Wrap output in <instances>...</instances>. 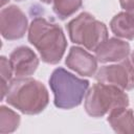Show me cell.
<instances>
[{"label":"cell","instance_id":"8","mask_svg":"<svg viewBox=\"0 0 134 134\" xmlns=\"http://www.w3.org/2000/svg\"><path fill=\"white\" fill-rule=\"evenodd\" d=\"M9 61L16 77H26L31 75L39 66L37 54L27 46L15 48L9 54Z\"/></svg>","mask_w":134,"mask_h":134},{"label":"cell","instance_id":"1","mask_svg":"<svg viewBox=\"0 0 134 134\" xmlns=\"http://www.w3.org/2000/svg\"><path fill=\"white\" fill-rule=\"evenodd\" d=\"M28 41L47 64H58L67 47L62 28L43 17H37L31 21L28 27Z\"/></svg>","mask_w":134,"mask_h":134},{"label":"cell","instance_id":"20","mask_svg":"<svg viewBox=\"0 0 134 134\" xmlns=\"http://www.w3.org/2000/svg\"><path fill=\"white\" fill-rule=\"evenodd\" d=\"M16 1H23V0H16Z\"/></svg>","mask_w":134,"mask_h":134},{"label":"cell","instance_id":"19","mask_svg":"<svg viewBox=\"0 0 134 134\" xmlns=\"http://www.w3.org/2000/svg\"><path fill=\"white\" fill-rule=\"evenodd\" d=\"M9 0H1V6H3L5 3H7Z\"/></svg>","mask_w":134,"mask_h":134},{"label":"cell","instance_id":"11","mask_svg":"<svg viewBox=\"0 0 134 134\" xmlns=\"http://www.w3.org/2000/svg\"><path fill=\"white\" fill-rule=\"evenodd\" d=\"M108 122L116 133H134V114L127 107H119L111 110L108 116Z\"/></svg>","mask_w":134,"mask_h":134},{"label":"cell","instance_id":"2","mask_svg":"<svg viewBox=\"0 0 134 134\" xmlns=\"http://www.w3.org/2000/svg\"><path fill=\"white\" fill-rule=\"evenodd\" d=\"M6 102L24 114L41 113L48 105L46 87L31 77H16L8 84Z\"/></svg>","mask_w":134,"mask_h":134},{"label":"cell","instance_id":"12","mask_svg":"<svg viewBox=\"0 0 134 134\" xmlns=\"http://www.w3.org/2000/svg\"><path fill=\"white\" fill-rule=\"evenodd\" d=\"M110 28L115 36L127 40H133L134 15L129 10L118 13L112 18L110 22Z\"/></svg>","mask_w":134,"mask_h":134},{"label":"cell","instance_id":"5","mask_svg":"<svg viewBox=\"0 0 134 134\" xmlns=\"http://www.w3.org/2000/svg\"><path fill=\"white\" fill-rule=\"evenodd\" d=\"M70 40L83 45L88 50L95 51L97 47L108 39L106 25L96 20L89 13H82L66 25Z\"/></svg>","mask_w":134,"mask_h":134},{"label":"cell","instance_id":"18","mask_svg":"<svg viewBox=\"0 0 134 134\" xmlns=\"http://www.w3.org/2000/svg\"><path fill=\"white\" fill-rule=\"evenodd\" d=\"M40 1H42L43 3H46V4H49L52 2V0H40Z\"/></svg>","mask_w":134,"mask_h":134},{"label":"cell","instance_id":"9","mask_svg":"<svg viewBox=\"0 0 134 134\" xmlns=\"http://www.w3.org/2000/svg\"><path fill=\"white\" fill-rule=\"evenodd\" d=\"M65 64L68 68L83 76H92L97 69L96 58L77 46L70 48Z\"/></svg>","mask_w":134,"mask_h":134},{"label":"cell","instance_id":"17","mask_svg":"<svg viewBox=\"0 0 134 134\" xmlns=\"http://www.w3.org/2000/svg\"><path fill=\"white\" fill-rule=\"evenodd\" d=\"M130 60H131V62H132L133 65H134V50H133L132 53H131V59H130Z\"/></svg>","mask_w":134,"mask_h":134},{"label":"cell","instance_id":"6","mask_svg":"<svg viewBox=\"0 0 134 134\" xmlns=\"http://www.w3.org/2000/svg\"><path fill=\"white\" fill-rule=\"evenodd\" d=\"M96 81L116 86L122 90L134 89V65L129 59L118 64L103 66L95 74Z\"/></svg>","mask_w":134,"mask_h":134},{"label":"cell","instance_id":"4","mask_svg":"<svg viewBox=\"0 0 134 134\" xmlns=\"http://www.w3.org/2000/svg\"><path fill=\"white\" fill-rule=\"evenodd\" d=\"M128 105L129 97L122 89L100 82L94 84L85 97V110L92 117H102L115 108Z\"/></svg>","mask_w":134,"mask_h":134},{"label":"cell","instance_id":"14","mask_svg":"<svg viewBox=\"0 0 134 134\" xmlns=\"http://www.w3.org/2000/svg\"><path fill=\"white\" fill-rule=\"evenodd\" d=\"M82 6V0H52L53 13L61 19L65 20L76 13Z\"/></svg>","mask_w":134,"mask_h":134},{"label":"cell","instance_id":"3","mask_svg":"<svg viewBox=\"0 0 134 134\" xmlns=\"http://www.w3.org/2000/svg\"><path fill=\"white\" fill-rule=\"evenodd\" d=\"M49 86L53 93L55 107L68 110L81 105L87 93L89 82L60 67L52 71Z\"/></svg>","mask_w":134,"mask_h":134},{"label":"cell","instance_id":"15","mask_svg":"<svg viewBox=\"0 0 134 134\" xmlns=\"http://www.w3.org/2000/svg\"><path fill=\"white\" fill-rule=\"evenodd\" d=\"M0 73H1V81H5L7 83L8 81H10L12 75L14 73L10 61L5 57L0 58Z\"/></svg>","mask_w":134,"mask_h":134},{"label":"cell","instance_id":"13","mask_svg":"<svg viewBox=\"0 0 134 134\" xmlns=\"http://www.w3.org/2000/svg\"><path fill=\"white\" fill-rule=\"evenodd\" d=\"M20 124V116L12 109L1 106L0 107V133L6 134L14 132Z\"/></svg>","mask_w":134,"mask_h":134},{"label":"cell","instance_id":"7","mask_svg":"<svg viewBox=\"0 0 134 134\" xmlns=\"http://www.w3.org/2000/svg\"><path fill=\"white\" fill-rule=\"evenodd\" d=\"M28 27L25 14L16 5L2 8L0 13V30L6 40H18L24 37Z\"/></svg>","mask_w":134,"mask_h":134},{"label":"cell","instance_id":"10","mask_svg":"<svg viewBox=\"0 0 134 134\" xmlns=\"http://www.w3.org/2000/svg\"><path fill=\"white\" fill-rule=\"evenodd\" d=\"M130 53V45L128 42L110 38L104 41L95 50V58L100 63L120 62L125 60Z\"/></svg>","mask_w":134,"mask_h":134},{"label":"cell","instance_id":"16","mask_svg":"<svg viewBox=\"0 0 134 134\" xmlns=\"http://www.w3.org/2000/svg\"><path fill=\"white\" fill-rule=\"evenodd\" d=\"M120 6L125 10H133L134 9V0H119Z\"/></svg>","mask_w":134,"mask_h":134}]
</instances>
